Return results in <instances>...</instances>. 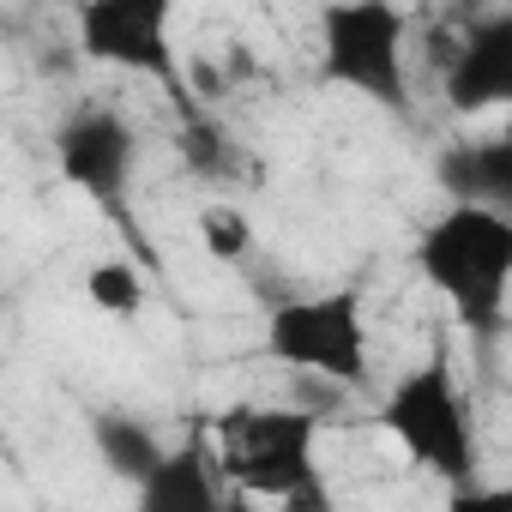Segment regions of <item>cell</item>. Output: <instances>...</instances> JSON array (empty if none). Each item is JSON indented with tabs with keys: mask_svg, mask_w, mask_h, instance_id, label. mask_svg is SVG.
Listing matches in <instances>:
<instances>
[{
	"mask_svg": "<svg viewBox=\"0 0 512 512\" xmlns=\"http://www.w3.org/2000/svg\"><path fill=\"white\" fill-rule=\"evenodd\" d=\"M85 302H91L97 314L133 320V314L145 308V278H139V266H133V260H97V266L85 272Z\"/></svg>",
	"mask_w": 512,
	"mask_h": 512,
	"instance_id": "obj_13",
	"label": "cell"
},
{
	"mask_svg": "<svg viewBox=\"0 0 512 512\" xmlns=\"http://www.w3.org/2000/svg\"><path fill=\"white\" fill-rule=\"evenodd\" d=\"M416 272L440 290L464 332H500L512 296V217L482 205H446L416 235Z\"/></svg>",
	"mask_w": 512,
	"mask_h": 512,
	"instance_id": "obj_1",
	"label": "cell"
},
{
	"mask_svg": "<svg viewBox=\"0 0 512 512\" xmlns=\"http://www.w3.org/2000/svg\"><path fill=\"white\" fill-rule=\"evenodd\" d=\"M266 356L278 368L332 380L338 392L368 386V326H362V290H320V296H284L266 314Z\"/></svg>",
	"mask_w": 512,
	"mask_h": 512,
	"instance_id": "obj_5",
	"label": "cell"
},
{
	"mask_svg": "<svg viewBox=\"0 0 512 512\" xmlns=\"http://www.w3.org/2000/svg\"><path fill=\"white\" fill-rule=\"evenodd\" d=\"M223 512H253V494H241V488H235V494H229V506H223Z\"/></svg>",
	"mask_w": 512,
	"mask_h": 512,
	"instance_id": "obj_16",
	"label": "cell"
},
{
	"mask_svg": "<svg viewBox=\"0 0 512 512\" xmlns=\"http://www.w3.org/2000/svg\"><path fill=\"white\" fill-rule=\"evenodd\" d=\"M440 512H512V482H470V488H446Z\"/></svg>",
	"mask_w": 512,
	"mask_h": 512,
	"instance_id": "obj_15",
	"label": "cell"
},
{
	"mask_svg": "<svg viewBox=\"0 0 512 512\" xmlns=\"http://www.w3.org/2000/svg\"><path fill=\"white\" fill-rule=\"evenodd\" d=\"M217 440H223V482H235L241 494H260L278 506H332L314 464V440H320L314 410L229 404L217 416Z\"/></svg>",
	"mask_w": 512,
	"mask_h": 512,
	"instance_id": "obj_2",
	"label": "cell"
},
{
	"mask_svg": "<svg viewBox=\"0 0 512 512\" xmlns=\"http://www.w3.org/2000/svg\"><path fill=\"white\" fill-rule=\"evenodd\" d=\"M410 13L386 0H350L320 13V85H344L392 115H410Z\"/></svg>",
	"mask_w": 512,
	"mask_h": 512,
	"instance_id": "obj_4",
	"label": "cell"
},
{
	"mask_svg": "<svg viewBox=\"0 0 512 512\" xmlns=\"http://www.w3.org/2000/svg\"><path fill=\"white\" fill-rule=\"evenodd\" d=\"M452 115L512 109V13H482L452 43V67L440 73Z\"/></svg>",
	"mask_w": 512,
	"mask_h": 512,
	"instance_id": "obj_8",
	"label": "cell"
},
{
	"mask_svg": "<svg viewBox=\"0 0 512 512\" xmlns=\"http://www.w3.org/2000/svg\"><path fill=\"white\" fill-rule=\"evenodd\" d=\"M278 512H332V506H278Z\"/></svg>",
	"mask_w": 512,
	"mask_h": 512,
	"instance_id": "obj_17",
	"label": "cell"
},
{
	"mask_svg": "<svg viewBox=\"0 0 512 512\" xmlns=\"http://www.w3.org/2000/svg\"><path fill=\"white\" fill-rule=\"evenodd\" d=\"M434 175L452 193V205H482V211L512 217V133L446 145L440 163H434Z\"/></svg>",
	"mask_w": 512,
	"mask_h": 512,
	"instance_id": "obj_9",
	"label": "cell"
},
{
	"mask_svg": "<svg viewBox=\"0 0 512 512\" xmlns=\"http://www.w3.org/2000/svg\"><path fill=\"white\" fill-rule=\"evenodd\" d=\"M79 31V55L97 67H121L133 79H151L169 91V103L181 115H193L199 103L187 97V67L181 49L169 43V7L163 0H85L73 13Z\"/></svg>",
	"mask_w": 512,
	"mask_h": 512,
	"instance_id": "obj_7",
	"label": "cell"
},
{
	"mask_svg": "<svg viewBox=\"0 0 512 512\" xmlns=\"http://www.w3.org/2000/svg\"><path fill=\"white\" fill-rule=\"evenodd\" d=\"M380 428L398 440V452L416 470L440 476L446 488L476 482V422H470V398H464V380L446 350H434L410 374H398V386L380 404Z\"/></svg>",
	"mask_w": 512,
	"mask_h": 512,
	"instance_id": "obj_3",
	"label": "cell"
},
{
	"mask_svg": "<svg viewBox=\"0 0 512 512\" xmlns=\"http://www.w3.org/2000/svg\"><path fill=\"white\" fill-rule=\"evenodd\" d=\"M199 247L211 253L217 266H241L247 253H253V217L241 211V205H205L199 211Z\"/></svg>",
	"mask_w": 512,
	"mask_h": 512,
	"instance_id": "obj_14",
	"label": "cell"
},
{
	"mask_svg": "<svg viewBox=\"0 0 512 512\" xmlns=\"http://www.w3.org/2000/svg\"><path fill=\"white\" fill-rule=\"evenodd\" d=\"M133 157H139V139H133V127H127L109 103H85V109H73V115L55 127V169H61V181L79 187V193L127 235V247L145 253V266L157 272V253H151V241L139 235L133 199H127V187H133Z\"/></svg>",
	"mask_w": 512,
	"mask_h": 512,
	"instance_id": "obj_6",
	"label": "cell"
},
{
	"mask_svg": "<svg viewBox=\"0 0 512 512\" xmlns=\"http://www.w3.org/2000/svg\"><path fill=\"white\" fill-rule=\"evenodd\" d=\"M91 446H97L103 470L121 476V482H133V488H145V482L163 470V458L175 452V446L157 440L151 422H139V416H127V410H103V416H91Z\"/></svg>",
	"mask_w": 512,
	"mask_h": 512,
	"instance_id": "obj_11",
	"label": "cell"
},
{
	"mask_svg": "<svg viewBox=\"0 0 512 512\" xmlns=\"http://www.w3.org/2000/svg\"><path fill=\"white\" fill-rule=\"evenodd\" d=\"M229 494H223V464H211L205 440H181L163 470L139 488V512H223Z\"/></svg>",
	"mask_w": 512,
	"mask_h": 512,
	"instance_id": "obj_10",
	"label": "cell"
},
{
	"mask_svg": "<svg viewBox=\"0 0 512 512\" xmlns=\"http://www.w3.org/2000/svg\"><path fill=\"white\" fill-rule=\"evenodd\" d=\"M181 157H187V169L205 175V181H229V175H235V145H229V133H223V121H217L211 109L181 115Z\"/></svg>",
	"mask_w": 512,
	"mask_h": 512,
	"instance_id": "obj_12",
	"label": "cell"
}]
</instances>
